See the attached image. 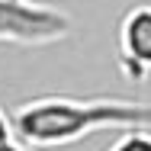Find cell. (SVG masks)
I'll list each match as a JSON object with an SVG mask.
<instances>
[{
	"label": "cell",
	"instance_id": "4",
	"mask_svg": "<svg viewBox=\"0 0 151 151\" xmlns=\"http://www.w3.org/2000/svg\"><path fill=\"white\" fill-rule=\"evenodd\" d=\"M109 151H151V132L148 129H129Z\"/></svg>",
	"mask_w": 151,
	"mask_h": 151
},
{
	"label": "cell",
	"instance_id": "6",
	"mask_svg": "<svg viewBox=\"0 0 151 151\" xmlns=\"http://www.w3.org/2000/svg\"><path fill=\"white\" fill-rule=\"evenodd\" d=\"M0 151H23V148H19V145H16V142H10V145H6V148H0Z\"/></svg>",
	"mask_w": 151,
	"mask_h": 151
},
{
	"label": "cell",
	"instance_id": "5",
	"mask_svg": "<svg viewBox=\"0 0 151 151\" xmlns=\"http://www.w3.org/2000/svg\"><path fill=\"white\" fill-rule=\"evenodd\" d=\"M10 142H13V132H10V119L0 113V148H6Z\"/></svg>",
	"mask_w": 151,
	"mask_h": 151
},
{
	"label": "cell",
	"instance_id": "3",
	"mask_svg": "<svg viewBox=\"0 0 151 151\" xmlns=\"http://www.w3.org/2000/svg\"><path fill=\"white\" fill-rule=\"evenodd\" d=\"M119 68L125 81L151 77V3L125 10L119 23Z\"/></svg>",
	"mask_w": 151,
	"mask_h": 151
},
{
	"label": "cell",
	"instance_id": "2",
	"mask_svg": "<svg viewBox=\"0 0 151 151\" xmlns=\"http://www.w3.org/2000/svg\"><path fill=\"white\" fill-rule=\"evenodd\" d=\"M74 32L68 10L39 0H0V42L10 45H52Z\"/></svg>",
	"mask_w": 151,
	"mask_h": 151
},
{
	"label": "cell",
	"instance_id": "1",
	"mask_svg": "<svg viewBox=\"0 0 151 151\" xmlns=\"http://www.w3.org/2000/svg\"><path fill=\"white\" fill-rule=\"evenodd\" d=\"M13 129L26 145L55 148L100 129H151V103L45 96L23 103L13 113Z\"/></svg>",
	"mask_w": 151,
	"mask_h": 151
}]
</instances>
